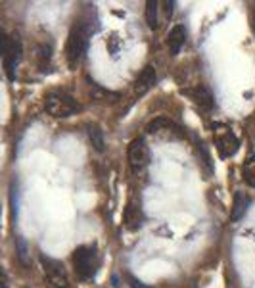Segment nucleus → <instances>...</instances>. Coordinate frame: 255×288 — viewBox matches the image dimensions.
I'll use <instances>...</instances> for the list:
<instances>
[{"label":"nucleus","mask_w":255,"mask_h":288,"mask_svg":"<svg viewBox=\"0 0 255 288\" xmlns=\"http://www.w3.org/2000/svg\"><path fill=\"white\" fill-rule=\"evenodd\" d=\"M250 206V200L244 192H236L234 194V202H232V213H231V219L232 221H240L244 217V213L248 210Z\"/></svg>","instance_id":"9b49d317"},{"label":"nucleus","mask_w":255,"mask_h":288,"mask_svg":"<svg viewBox=\"0 0 255 288\" xmlns=\"http://www.w3.org/2000/svg\"><path fill=\"white\" fill-rule=\"evenodd\" d=\"M254 27H255V23H254Z\"/></svg>","instance_id":"412c9836"},{"label":"nucleus","mask_w":255,"mask_h":288,"mask_svg":"<svg viewBox=\"0 0 255 288\" xmlns=\"http://www.w3.org/2000/svg\"><path fill=\"white\" fill-rule=\"evenodd\" d=\"M167 127H173L167 117H158V119H154V121H150L148 125H146V133H150V135H154V133H158V131H163V129H167Z\"/></svg>","instance_id":"dca6fc26"},{"label":"nucleus","mask_w":255,"mask_h":288,"mask_svg":"<svg viewBox=\"0 0 255 288\" xmlns=\"http://www.w3.org/2000/svg\"><path fill=\"white\" fill-rule=\"evenodd\" d=\"M19 58H21V42L17 38H10L8 50L4 52V69L8 79H15V67Z\"/></svg>","instance_id":"0eeeda50"},{"label":"nucleus","mask_w":255,"mask_h":288,"mask_svg":"<svg viewBox=\"0 0 255 288\" xmlns=\"http://www.w3.org/2000/svg\"><path fill=\"white\" fill-rule=\"evenodd\" d=\"M88 138H90V144L94 146L96 152H104L106 148V142H104V135H102V129L94 123L88 125Z\"/></svg>","instance_id":"ddd939ff"},{"label":"nucleus","mask_w":255,"mask_h":288,"mask_svg":"<svg viewBox=\"0 0 255 288\" xmlns=\"http://www.w3.org/2000/svg\"><path fill=\"white\" fill-rule=\"evenodd\" d=\"M85 48H86V31L81 23H77V25L69 31V37H67V42H65V58H67V63H69V65H77V62L81 60Z\"/></svg>","instance_id":"7ed1b4c3"},{"label":"nucleus","mask_w":255,"mask_h":288,"mask_svg":"<svg viewBox=\"0 0 255 288\" xmlns=\"http://www.w3.org/2000/svg\"><path fill=\"white\" fill-rule=\"evenodd\" d=\"M184 40H186V29H184L182 25L173 27L171 33H169V37H167V44H169V50L173 56H177V54L181 52Z\"/></svg>","instance_id":"9d476101"},{"label":"nucleus","mask_w":255,"mask_h":288,"mask_svg":"<svg viewBox=\"0 0 255 288\" xmlns=\"http://www.w3.org/2000/svg\"><path fill=\"white\" fill-rule=\"evenodd\" d=\"M192 98H194L196 104H200V106L206 108V110H209V108L213 106V96H211L209 88L206 87H196L194 90H192Z\"/></svg>","instance_id":"f8f14e48"},{"label":"nucleus","mask_w":255,"mask_h":288,"mask_svg":"<svg viewBox=\"0 0 255 288\" xmlns=\"http://www.w3.org/2000/svg\"><path fill=\"white\" fill-rule=\"evenodd\" d=\"M125 227L129 231H138L142 227V213H140V208L134 204V202H129L127 204V210H125Z\"/></svg>","instance_id":"1a4fd4ad"},{"label":"nucleus","mask_w":255,"mask_h":288,"mask_svg":"<svg viewBox=\"0 0 255 288\" xmlns=\"http://www.w3.org/2000/svg\"><path fill=\"white\" fill-rule=\"evenodd\" d=\"M96 254L92 248L88 246H79L75 254H73V267H75V275L79 277L81 281H86L96 273Z\"/></svg>","instance_id":"f03ea898"},{"label":"nucleus","mask_w":255,"mask_h":288,"mask_svg":"<svg viewBox=\"0 0 255 288\" xmlns=\"http://www.w3.org/2000/svg\"><path fill=\"white\" fill-rule=\"evenodd\" d=\"M127 279H129V287L131 288H154V287H150V285H144L142 281H138V279L133 275H127Z\"/></svg>","instance_id":"a211bd4d"},{"label":"nucleus","mask_w":255,"mask_h":288,"mask_svg":"<svg viewBox=\"0 0 255 288\" xmlns=\"http://www.w3.org/2000/svg\"><path fill=\"white\" fill-rule=\"evenodd\" d=\"M244 181L250 185L252 188H255V156H248L242 167Z\"/></svg>","instance_id":"4468645a"},{"label":"nucleus","mask_w":255,"mask_h":288,"mask_svg":"<svg viewBox=\"0 0 255 288\" xmlns=\"http://www.w3.org/2000/svg\"><path fill=\"white\" fill-rule=\"evenodd\" d=\"M15 246H17V258H19V262L25 263V265H29V250H27V242H25V238L17 237Z\"/></svg>","instance_id":"f3484780"},{"label":"nucleus","mask_w":255,"mask_h":288,"mask_svg":"<svg viewBox=\"0 0 255 288\" xmlns=\"http://www.w3.org/2000/svg\"><path fill=\"white\" fill-rule=\"evenodd\" d=\"M40 263H42V267H44L46 279L50 281L52 287H56V288L69 287V279H67V273H65L63 263L58 262V260H52V258L44 256V254H40Z\"/></svg>","instance_id":"39448f33"},{"label":"nucleus","mask_w":255,"mask_h":288,"mask_svg":"<svg viewBox=\"0 0 255 288\" xmlns=\"http://www.w3.org/2000/svg\"><path fill=\"white\" fill-rule=\"evenodd\" d=\"M146 23L150 29H158V2L156 0L146 2Z\"/></svg>","instance_id":"2eb2a0df"},{"label":"nucleus","mask_w":255,"mask_h":288,"mask_svg":"<svg viewBox=\"0 0 255 288\" xmlns=\"http://www.w3.org/2000/svg\"><path fill=\"white\" fill-rule=\"evenodd\" d=\"M213 138H215V146H217L221 158H231L238 150V138L234 137L231 129L223 123H213Z\"/></svg>","instance_id":"20e7f679"},{"label":"nucleus","mask_w":255,"mask_h":288,"mask_svg":"<svg viewBox=\"0 0 255 288\" xmlns=\"http://www.w3.org/2000/svg\"><path fill=\"white\" fill-rule=\"evenodd\" d=\"M127 156H129V163H131L133 169H142L150 160V152H148L144 138H134L129 144Z\"/></svg>","instance_id":"423d86ee"},{"label":"nucleus","mask_w":255,"mask_h":288,"mask_svg":"<svg viewBox=\"0 0 255 288\" xmlns=\"http://www.w3.org/2000/svg\"><path fill=\"white\" fill-rule=\"evenodd\" d=\"M44 108L52 117H69L81 110L75 98L63 94V92H50L44 98Z\"/></svg>","instance_id":"f257e3e1"},{"label":"nucleus","mask_w":255,"mask_h":288,"mask_svg":"<svg viewBox=\"0 0 255 288\" xmlns=\"http://www.w3.org/2000/svg\"><path fill=\"white\" fill-rule=\"evenodd\" d=\"M154 83H156V69L152 65H146L144 69L140 71V75L136 77V81H134V94L136 96L146 94L150 88L154 87Z\"/></svg>","instance_id":"6e6552de"},{"label":"nucleus","mask_w":255,"mask_h":288,"mask_svg":"<svg viewBox=\"0 0 255 288\" xmlns=\"http://www.w3.org/2000/svg\"><path fill=\"white\" fill-rule=\"evenodd\" d=\"M163 8H165V15L171 17V15H173V8H175V2H173V0H165V2H163Z\"/></svg>","instance_id":"6ab92c4d"},{"label":"nucleus","mask_w":255,"mask_h":288,"mask_svg":"<svg viewBox=\"0 0 255 288\" xmlns=\"http://www.w3.org/2000/svg\"><path fill=\"white\" fill-rule=\"evenodd\" d=\"M0 288H8V279L2 271H0Z\"/></svg>","instance_id":"aec40b11"}]
</instances>
